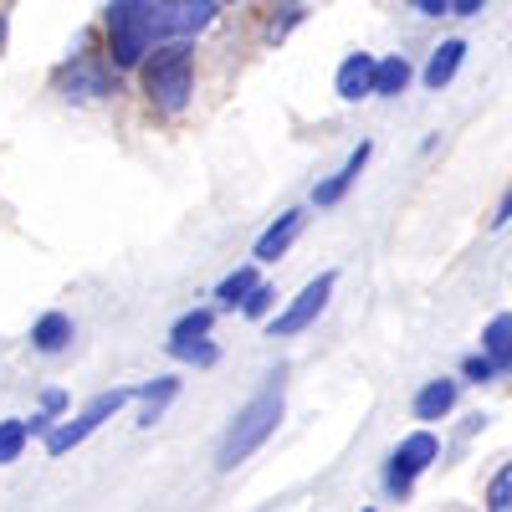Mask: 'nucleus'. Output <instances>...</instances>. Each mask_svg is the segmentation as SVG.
Here are the masks:
<instances>
[{"label": "nucleus", "instance_id": "1", "mask_svg": "<svg viewBox=\"0 0 512 512\" xmlns=\"http://www.w3.org/2000/svg\"><path fill=\"white\" fill-rule=\"evenodd\" d=\"M216 21L210 0H113L108 6V41L113 62L134 67L144 52L164 47V41H185Z\"/></svg>", "mask_w": 512, "mask_h": 512}, {"label": "nucleus", "instance_id": "2", "mask_svg": "<svg viewBox=\"0 0 512 512\" xmlns=\"http://www.w3.org/2000/svg\"><path fill=\"white\" fill-rule=\"evenodd\" d=\"M277 420H282V384H272V390H262V395H256L236 420H231V431H226V441H221V466H226V472H231V466L236 461H246L256 446H262L272 431H277Z\"/></svg>", "mask_w": 512, "mask_h": 512}, {"label": "nucleus", "instance_id": "3", "mask_svg": "<svg viewBox=\"0 0 512 512\" xmlns=\"http://www.w3.org/2000/svg\"><path fill=\"white\" fill-rule=\"evenodd\" d=\"M144 88H149V98H154L159 113H180L185 98H190V52H185V47L159 52V57L144 67Z\"/></svg>", "mask_w": 512, "mask_h": 512}, {"label": "nucleus", "instance_id": "4", "mask_svg": "<svg viewBox=\"0 0 512 512\" xmlns=\"http://www.w3.org/2000/svg\"><path fill=\"white\" fill-rule=\"evenodd\" d=\"M128 400H134V390H113V395H98V400H93L88 410H82V415H77L72 425H62V431H52V436H47V446H52V456H62V451H72L77 441H88V436L98 431V425H103L108 415H118V410H123Z\"/></svg>", "mask_w": 512, "mask_h": 512}, {"label": "nucleus", "instance_id": "5", "mask_svg": "<svg viewBox=\"0 0 512 512\" xmlns=\"http://www.w3.org/2000/svg\"><path fill=\"white\" fill-rule=\"evenodd\" d=\"M436 451H441V446H436V436H431V431H415L410 441H400V451L390 456V487H395V492H405V487L425 472V466L436 461Z\"/></svg>", "mask_w": 512, "mask_h": 512}, {"label": "nucleus", "instance_id": "6", "mask_svg": "<svg viewBox=\"0 0 512 512\" xmlns=\"http://www.w3.org/2000/svg\"><path fill=\"white\" fill-rule=\"evenodd\" d=\"M328 292H333V272H323L318 282H308L303 292H297V303H292V308L272 323V333H277V338H287V333H303V328H308V323L328 308Z\"/></svg>", "mask_w": 512, "mask_h": 512}, {"label": "nucleus", "instance_id": "7", "mask_svg": "<svg viewBox=\"0 0 512 512\" xmlns=\"http://www.w3.org/2000/svg\"><path fill=\"white\" fill-rule=\"evenodd\" d=\"M374 93V57H364V52H354L344 67H338V98H369Z\"/></svg>", "mask_w": 512, "mask_h": 512}, {"label": "nucleus", "instance_id": "8", "mask_svg": "<svg viewBox=\"0 0 512 512\" xmlns=\"http://www.w3.org/2000/svg\"><path fill=\"white\" fill-rule=\"evenodd\" d=\"M297 231H303V210H287V216H282L262 241H256V262H277V256L297 241Z\"/></svg>", "mask_w": 512, "mask_h": 512}, {"label": "nucleus", "instance_id": "9", "mask_svg": "<svg viewBox=\"0 0 512 512\" xmlns=\"http://www.w3.org/2000/svg\"><path fill=\"white\" fill-rule=\"evenodd\" d=\"M364 159H369V144H359L354 154H349V164L344 169H338V175L328 180V185H318L313 195H318V205H333V200H344V190L359 180V169H364Z\"/></svg>", "mask_w": 512, "mask_h": 512}, {"label": "nucleus", "instance_id": "10", "mask_svg": "<svg viewBox=\"0 0 512 512\" xmlns=\"http://www.w3.org/2000/svg\"><path fill=\"white\" fill-rule=\"evenodd\" d=\"M451 400H456V384L451 379H436V384H425V390L415 395V415L420 420H441L451 410Z\"/></svg>", "mask_w": 512, "mask_h": 512}, {"label": "nucleus", "instance_id": "11", "mask_svg": "<svg viewBox=\"0 0 512 512\" xmlns=\"http://www.w3.org/2000/svg\"><path fill=\"white\" fill-rule=\"evenodd\" d=\"M461 57H466V41H446V47L431 57V67H425V88H446V82L456 77V67H461Z\"/></svg>", "mask_w": 512, "mask_h": 512}, {"label": "nucleus", "instance_id": "12", "mask_svg": "<svg viewBox=\"0 0 512 512\" xmlns=\"http://www.w3.org/2000/svg\"><path fill=\"white\" fill-rule=\"evenodd\" d=\"M482 349H487L502 369H512V313H502V318H492V323H487Z\"/></svg>", "mask_w": 512, "mask_h": 512}, {"label": "nucleus", "instance_id": "13", "mask_svg": "<svg viewBox=\"0 0 512 512\" xmlns=\"http://www.w3.org/2000/svg\"><path fill=\"white\" fill-rule=\"evenodd\" d=\"M108 93V72L93 62H77V72H67V98H98Z\"/></svg>", "mask_w": 512, "mask_h": 512}, {"label": "nucleus", "instance_id": "14", "mask_svg": "<svg viewBox=\"0 0 512 512\" xmlns=\"http://www.w3.org/2000/svg\"><path fill=\"white\" fill-rule=\"evenodd\" d=\"M405 82H410V62H405V57H390V62H374V93H384V98H395V93H405Z\"/></svg>", "mask_w": 512, "mask_h": 512}, {"label": "nucleus", "instance_id": "15", "mask_svg": "<svg viewBox=\"0 0 512 512\" xmlns=\"http://www.w3.org/2000/svg\"><path fill=\"white\" fill-rule=\"evenodd\" d=\"M31 338H36V349H41V354H57L67 338H72V323H67L62 313H47V318L31 328Z\"/></svg>", "mask_w": 512, "mask_h": 512}, {"label": "nucleus", "instance_id": "16", "mask_svg": "<svg viewBox=\"0 0 512 512\" xmlns=\"http://www.w3.org/2000/svg\"><path fill=\"white\" fill-rule=\"evenodd\" d=\"M26 436H31L26 420H0V461H16L21 446H26Z\"/></svg>", "mask_w": 512, "mask_h": 512}, {"label": "nucleus", "instance_id": "17", "mask_svg": "<svg viewBox=\"0 0 512 512\" xmlns=\"http://www.w3.org/2000/svg\"><path fill=\"white\" fill-rule=\"evenodd\" d=\"M175 390H180L175 379H159V384H149V390H144V425H154V420H159V410H164L169 400H175Z\"/></svg>", "mask_w": 512, "mask_h": 512}, {"label": "nucleus", "instance_id": "18", "mask_svg": "<svg viewBox=\"0 0 512 512\" xmlns=\"http://www.w3.org/2000/svg\"><path fill=\"white\" fill-rule=\"evenodd\" d=\"M487 507H492V512H512V461L492 477V487H487Z\"/></svg>", "mask_w": 512, "mask_h": 512}, {"label": "nucleus", "instance_id": "19", "mask_svg": "<svg viewBox=\"0 0 512 512\" xmlns=\"http://www.w3.org/2000/svg\"><path fill=\"white\" fill-rule=\"evenodd\" d=\"M251 287H256V272H231V277L221 282V292H216V297H221L226 308H236V297H246Z\"/></svg>", "mask_w": 512, "mask_h": 512}, {"label": "nucleus", "instance_id": "20", "mask_svg": "<svg viewBox=\"0 0 512 512\" xmlns=\"http://www.w3.org/2000/svg\"><path fill=\"white\" fill-rule=\"evenodd\" d=\"M210 333V313H190L175 323V344H185V338H205Z\"/></svg>", "mask_w": 512, "mask_h": 512}, {"label": "nucleus", "instance_id": "21", "mask_svg": "<svg viewBox=\"0 0 512 512\" xmlns=\"http://www.w3.org/2000/svg\"><path fill=\"white\" fill-rule=\"evenodd\" d=\"M169 349H175L180 359H195V364H216V349H210V344H190V338H185V344H169Z\"/></svg>", "mask_w": 512, "mask_h": 512}, {"label": "nucleus", "instance_id": "22", "mask_svg": "<svg viewBox=\"0 0 512 512\" xmlns=\"http://www.w3.org/2000/svg\"><path fill=\"white\" fill-rule=\"evenodd\" d=\"M267 303H272V287H262V282H256V287L241 297V308H246L251 318H256V313H267Z\"/></svg>", "mask_w": 512, "mask_h": 512}, {"label": "nucleus", "instance_id": "23", "mask_svg": "<svg viewBox=\"0 0 512 512\" xmlns=\"http://www.w3.org/2000/svg\"><path fill=\"white\" fill-rule=\"evenodd\" d=\"M492 369H497L492 354H487V359H482V354H477V359H466V379H492Z\"/></svg>", "mask_w": 512, "mask_h": 512}, {"label": "nucleus", "instance_id": "24", "mask_svg": "<svg viewBox=\"0 0 512 512\" xmlns=\"http://www.w3.org/2000/svg\"><path fill=\"white\" fill-rule=\"evenodd\" d=\"M512 221V185H507V195H502V205H497V216H492V226H507Z\"/></svg>", "mask_w": 512, "mask_h": 512}, {"label": "nucleus", "instance_id": "25", "mask_svg": "<svg viewBox=\"0 0 512 512\" xmlns=\"http://www.w3.org/2000/svg\"><path fill=\"white\" fill-rule=\"evenodd\" d=\"M482 6H487V0H451V11H456V16H477Z\"/></svg>", "mask_w": 512, "mask_h": 512}, {"label": "nucleus", "instance_id": "26", "mask_svg": "<svg viewBox=\"0 0 512 512\" xmlns=\"http://www.w3.org/2000/svg\"><path fill=\"white\" fill-rule=\"evenodd\" d=\"M451 6V0H415V11H425V16H441Z\"/></svg>", "mask_w": 512, "mask_h": 512}]
</instances>
